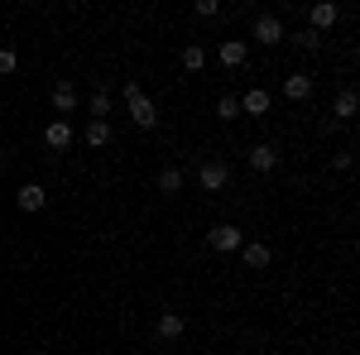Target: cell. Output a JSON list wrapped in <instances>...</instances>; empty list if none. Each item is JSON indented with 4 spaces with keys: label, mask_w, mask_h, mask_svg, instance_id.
Listing matches in <instances>:
<instances>
[{
    "label": "cell",
    "mask_w": 360,
    "mask_h": 355,
    "mask_svg": "<svg viewBox=\"0 0 360 355\" xmlns=\"http://www.w3.org/2000/svg\"><path fill=\"white\" fill-rule=\"evenodd\" d=\"M120 96H125V110H130V120H135L139 130H154V125H159V110H154V101L139 91V82H125Z\"/></svg>",
    "instance_id": "obj_1"
},
{
    "label": "cell",
    "mask_w": 360,
    "mask_h": 355,
    "mask_svg": "<svg viewBox=\"0 0 360 355\" xmlns=\"http://www.w3.org/2000/svg\"><path fill=\"white\" fill-rule=\"evenodd\" d=\"M207 245L217 250V254H236V250L245 245V231L240 226H212L207 231Z\"/></svg>",
    "instance_id": "obj_2"
},
{
    "label": "cell",
    "mask_w": 360,
    "mask_h": 355,
    "mask_svg": "<svg viewBox=\"0 0 360 355\" xmlns=\"http://www.w3.org/2000/svg\"><path fill=\"white\" fill-rule=\"evenodd\" d=\"M283 39H288V29H283L278 15H255V44L274 49V44H283Z\"/></svg>",
    "instance_id": "obj_3"
},
{
    "label": "cell",
    "mask_w": 360,
    "mask_h": 355,
    "mask_svg": "<svg viewBox=\"0 0 360 355\" xmlns=\"http://www.w3.org/2000/svg\"><path fill=\"white\" fill-rule=\"evenodd\" d=\"M226 183H231V168H226L221 159H207V164L197 168V188L202 192H221Z\"/></svg>",
    "instance_id": "obj_4"
},
{
    "label": "cell",
    "mask_w": 360,
    "mask_h": 355,
    "mask_svg": "<svg viewBox=\"0 0 360 355\" xmlns=\"http://www.w3.org/2000/svg\"><path fill=\"white\" fill-rule=\"evenodd\" d=\"M15 207H20V212H44V207H49V192H44V183H25V188L15 192Z\"/></svg>",
    "instance_id": "obj_5"
},
{
    "label": "cell",
    "mask_w": 360,
    "mask_h": 355,
    "mask_svg": "<svg viewBox=\"0 0 360 355\" xmlns=\"http://www.w3.org/2000/svg\"><path fill=\"white\" fill-rule=\"evenodd\" d=\"M72 125H68V120H63V115H58V120H49V130H44V144H49V149H58V154H63V149H72Z\"/></svg>",
    "instance_id": "obj_6"
},
{
    "label": "cell",
    "mask_w": 360,
    "mask_h": 355,
    "mask_svg": "<svg viewBox=\"0 0 360 355\" xmlns=\"http://www.w3.org/2000/svg\"><path fill=\"white\" fill-rule=\"evenodd\" d=\"M307 20H312V34H322V29H332L336 20H341V5H336V0H322V5L307 10Z\"/></svg>",
    "instance_id": "obj_7"
},
{
    "label": "cell",
    "mask_w": 360,
    "mask_h": 355,
    "mask_svg": "<svg viewBox=\"0 0 360 355\" xmlns=\"http://www.w3.org/2000/svg\"><path fill=\"white\" fill-rule=\"evenodd\" d=\"M245 159H250L255 173H274V168H278V149H274V144H250Z\"/></svg>",
    "instance_id": "obj_8"
},
{
    "label": "cell",
    "mask_w": 360,
    "mask_h": 355,
    "mask_svg": "<svg viewBox=\"0 0 360 355\" xmlns=\"http://www.w3.org/2000/svg\"><path fill=\"white\" fill-rule=\"evenodd\" d=\"M111 120H86V130H82V144L86 149H106V144H111Z\"/></svg>",
    "instance_id": "obj_9"
},
{
    "label": "cell",
    "mask_w": 360,
    "mask_h": 355,
    "mask_svg": "<svg viewBox=\"0 0 360 355\" xmlns=\"http://www.w3.org/2000/svg\"><path fill=\"white\" fill-rule=\"evenodd\" d=\"M278 91H283L288 101H307V96H312V77H307V72H288Z\"/></svg>",
    "instance_id": "obj_10"
},
{
    "label": "cell",
    "mask_w": 360,
    "mask_h": 355,
    "mask_svg": "<svg viewBox=\"0 0 360 355\" xmlns=\"http://www.w3.org/2000/svg\"><path fill=\"white\" fill-rule=\"evenodd\" d=\"M240 259H245V269H269L274 254H269L264 240H245V245H240Z\"/></svg>",
    "instance_id": "obj_11"
},
{
    "label": "cell",
    "mask_w": 360,
    "mask_h": 355,
    "mask_svg": "<svg viewBox=\"0 0 360 355\" xmlns=\"http://www.w3.org/2000/svg\"><path fill=\"white\" fill-rule=\"evenodd\" d=\"M49 101H53V110L68 120V110H77V86H72V82H58L53 91H49Z\"/></svg>",
    "instance_id": "obj_12"
},
{
    "label": "cell",
    "mask_w": 360,
    "mask_h": 355,
    "mask_svg": "<svg viewBox=\"0 0 360 355\" xmlns=\"http://www.w3.org/2000/svg\"><path fill=\"white\" fill-rule=\"evenodd\" d=\"M159 341H178V336H183V331H188V317H183V312H159Z\"/></svg>",
    "instance_id": "obj_13"
},
{
    "label": "cell",
    "mask_w": 360,
    "mask_h": 355,
    "mask_svg": "<svg viewBox=\"0 0 360 355\" xmlns=\"http://www.w3.org/2000/svg\"><path fill=\"white\" fill-rule=\"evenodd\" d=\"M240 110H245V115H264V110H269V91H264V86H250L245 96H240Z\"/></svg>",
    "instance_id": "obj_14"
},
{
    "label": "cell",
    "mask_w": 360,
    "mask_h": 355,
    "mask_svg": "<svg viewBox=\"0 0 360 355\" xmlns=\"http://www.w3.org/2000/svg\"><path fill=\"white\" fill-rule=\"evenodd\" d=\"M245 44H240V39H226L221 49H217V58H221V67H240V63H245Z\"/></svg>",
    "instance_id": "obj_15"
},
{
    "label": "cell",
    "mask_w": 360,
    "mask_h": 355,
    "mask_svg": "<svg viewBox=\"0 0 360 355\" xmlns=\"http://www.w3.org/2000/svg\"><path fill=\"white\" fill-rule=\"evenodd\" d=\"M356 106H360L356 86H346V91H341V96H336V106H332V115H336V120H351V115H356Z\"/></svg>",
    "instance_id": "obj_16"
},
{
    "label": "cell",
    "mask_w": 360,
    "mask_h": 355,
    "mask_svg": "<svg viewBox=\"0 0 360 355\" xmlns=\"http://www.w3.org/2000/svg\"><path fill=\"white\" fill-rule=\"evenodd\" d=\"M183 183H188V178H183V168H173V164L159 173V192H168V197H178V192H183Z\"/></svg>",
    "instance_id": "obj_17"
},
{
    "label": "cell",
    "mask_w": 360,
    "mask_h": 355,
    "mask_svg": "<svg viewBox=\"0 0 360 355\" xmlns=\"http://www.w3.org/2000/svg\"><path fill=\"white\" fill-rule=\"evenodd\" d=\"M183 67H188V72H202V67H207V49H202V44H188V49H183Z\"/></svg>",
    "instance_id": "obj_18"
},
{
    "label": "cell",
    "mask_w": 360,
    "mask_h": 355,
    "mask_svg": "<svg viewBox=\"0 0 360 355\" xmlns=\"http://www.w3.org/2000/svg\"><path fill=\"white\" fill-rule=\"evenodd\" d=\"M86 110H91V120H106V115H111V91L101 86V91H96V96L86 101Z\"/></svg>",
    "instance_id": "obj_19"
},
{
    "label": "cell",
    "mask_w": 360,
    "mask_h": 355,
    "mask_svg": "<svg viewBox=\"0 0 360 355\" xmlns=\"http://www.w3.org/2000/svg\"><path fill=\"white\" fill-rule=\"evenodd\" d=\"M293 44H298L303 53H317V49H322V34H312V29H298V34H293Z\"/></svg>",
    "instance_id": "obj_20"
},
{
    "label": "cell",
    "mask_w": 360,
    "mask_h": 355,
    "mask_svg": "<svg viewBox=\"0 0 360 355\" xmlns=\"http://www.w3.org/2000/svg\"><path fill=\"white\" fill-rule=\"evenodd\" d=\"M217 115H221V120H236V115H240V96H221V101H217Z\"/></svg>",
    "instance_id": "obj_21"
},
{
    "label": "cell",
    "mask_w": 360,
    "mask_h": 355,
    "mask_svg": "<svg viewBox=\"0 0 360 355\" xmlns=\"http://www.w3.org/2000/svg\"><path fill=\"white\" fill-rule=\"evenodd\" d=\"M20 67V58H15V49H0V77H10Z\"/></svg>",
    "instance_id": "obj_22"
},
{
    "label": "cell",
    "mask_w": 360,
    "mask_h": 355,
    "mask_svg": "<svg viewBox=\"0 0 360 355\" xmlns=\"http://www.w3.org/2000/svg\"><path fill=\"white\" fill-rule=\"evenodd\" d=\"M217 10H221V5H217V0H197V15H202V20H212V15H217Z\"/></svg>",
    "instance_id": "obj_23"
},
{
    "label": "cell",
    "mask_w": 360,
    "mask_h": 355,
    "mask_svg": "<svg viewBox=\"0 0 360 355\" xmlns=\"http://www.w3.org/2000/svg\"><path fill=\"white\" fill-rule=\"evenodd\" d=\"M0 168H5V154H0Z\"/></svg>",
    "instance_id": "obj_24"
}]
</instances>
